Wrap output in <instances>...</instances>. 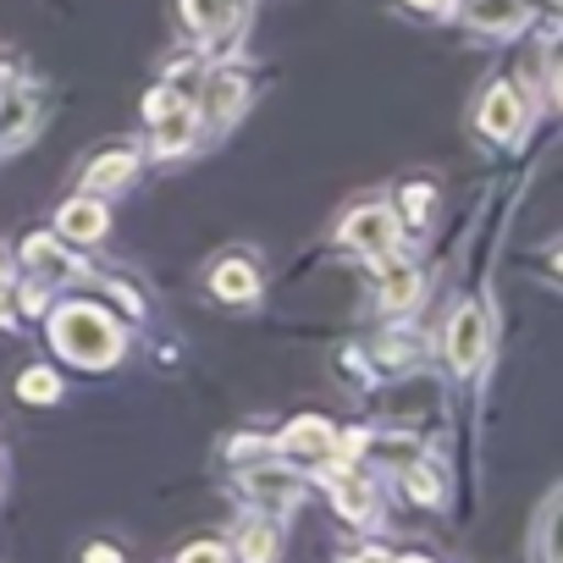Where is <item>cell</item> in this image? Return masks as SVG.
Returning <instances> with one entry per match:
<instances>
[{"label": "cell", "instance_id": "9", "mask_svg": "<svg viewBox=\"0 0 563 563\" xmlns=\"http://www.w3.org/2000/svg\"><path fill=\"white\" fill-rule=\"evenodd\" d=\"M194 128H199V111H194V100H177L166 117H155V150H161V155H177V150H188V144H194Z\"/></svg>", "mask_w": 563, "mask_h": 563}, {"label": "cell", "instance_id": "13", "mask_svg": "<svg viewBox=\"0 0 563 563\" xmlns=\"http://www.w3.org/2000/svg\"><path fill=\"white\" fill-rule=\"evenodd\" d=\"M106 205L100 199H73L62 216H56V227H62V238H78V243H95L100 232H106Z\"/></svg>", "mask_w": 563, "mask_h": 563}, {"label": "cell", "instance_id": "10", "mask_svg": "<svg viewBox=\"0 0 563 563\" xmlns=\"http://www.w3.org/2000/svg\"><path fill=\"white\" fill-rule=\"evenodd\" d=\"M327 486H332V503H338L343 519H371V514H376V497H371V486H365L360 475L327 470Z\"/></svg>", "mask_w": 563, "mask_h": 563}, {"label": "cell", "instance_id": "3", "mask_svg": "<svg viewBox=\"0 0 563 563\" xmlns=\"http://www.w3.org/2000/svg\"><path fill=\"white\" fill-rule=\"evenodd\" d=\"M243 486H249V497L260 503V508H271V514H288L294 503H299V475L294 470H282V464H260V470H249L243 475Z\"/></svg>", "mask_w": 563, "mask_h": 563}, {"label": "cell", "instance_id": "15", "mask_svg": "<svg viewBox=\"0 0 563 563\" xmlns=\"http://www.w3.org/2000/svg\"><path fill=\"white\" fill-rule=\"evenodd\" d=\"M210 288H216L221 299H232V305H238V299H254V294H260V276H254V265H243V260H227V265L210 276Z\"/></svg>", "mask_w": 563, "mask_h": 563}, {"label": "cell", "instance_id": "26", "mask_svg": "<svg viewBox=\"0 0 563 563\" xmlns=\"http://www.w3.org/2000/svg\"><path fill=\"white\" fill-rule=\"evenodd\" d=\"M7 282H12V276H7V265H0V294H7Z\"/></svg>", "mask_w": 563, "mask_h": 563}, {"label": "cell", "instance_id": "4", "mask_svg": "<svg viewBox=\"0 0 563 563\" xmlns=\"http://www.w3.org/2000/svg\"><path fill=\"white\" fill-rule=\"evenodd\" d=\"M481 354H486V316L475 305H464L453 316V332H448V360H453L459 376H470L481 365Z\"/></svg>", "mask_w": 563, "mask_h": 563}, {"label": "cell", "instance_id": "21", "mask_svg": "<svg viewBox=\"0 0 563 563\" xmlns=\"http://www.w3.org/2000/svg\"><path fill=\"white\" fill-rule=\"evenodd\" d=\"M431 205H437V199H431V188H426V183H415V188L404 194V210H409V221H415V227L431 216Z\"/></svg>", "mask_w": 563, "mask_h": 563}, {"label": "cell", "instance_id": "24", "mask_svg": "<svg viewBox=\"0 0 563 563\" xmlns=\"http://www.w3.org/2000/svg\"><path fill=\"white\" fill-rule=\"evenodd\" d=\"M409 7H420V12H431V18H442V12H453V0H409Z\"/></svg>", "mask_w": 563, "mask_h": 563}, {"label": "cell", "instance_id": "8", "mask_svg": "<svg viewBox=\"0 0 563 563\" xmlns=\"http://www.w3.org/2000/svg\"><path fill=\"white\" fill-rule=\"evenodd\" d=\"M519 122H525L519 95H514L508 84H497V89L486 95V106H481V128H486L492 139H514V133H519Z\"/></svg>", "mask_w": 563, "mask_h": 563}, {"label": "cell", "instance_id": "16", "mask_svg": "<svg viewBox=\"0 0 563 563\" xmlns=\"http://www.w3.org/2000/svg\"><path fill=\"white\" fill-rule=\"evenodd\" d=\"M34 106H40V100H34L29 89L0 106V144H23V139H29V128H34Z\"/></svg>", "mask_w": 563, "mask_h": 563}, {"label": "cell", "instance_id": "12", "mask_svg": "<svg viewBox=\"0 0 563 563\" xmlns=\"http://www.w3.org/2000/svg\"><path fill=\"white\" fill-rule=\"evenodd\" d=\"M464 12L486 34H514L525 23V0H464Z\"/></svg>", "mask_w": 563, "mask_h": 563}, {"label": "cell", "instance_id": "5", "mask_svg": "<svg viewBox=\"0 0 563 563\" xmlns=\"http://www.w3.org/2000/svg\"><path fill=\"white\" fill-rule=\"evenodd\" d=\"M276 448H282V453H305V459H332V453H338V431H332L327 420L305 415V420H294L288 431L276 437Z\"/></svg>", "mask_w": 563, "mask_h": 563}, {"label": "cell", "instance_id": "20", "mask_svg": "<svg viewBox=\"0 0 563 563\" xmlns=\"http://www.w3.org/2000/svg\"><path fill=\"white\" fill-rule=\"evenodd\" d=\"M404 486H409V497H415V503H442V481H437L431 470H409V475H404Z\"/></svg>", "mask_w": 563, "mask_h": 563}, {"label": "cell", "instance_id": "23", "mask_svg": "<svg viewBox=\"0 0 563 563\" xmlns=\"http://www.w3.org/2000/svg\"><path fill=\"white\" fill-rule=\"evenodd\" d=\"M84 563H122V552H111V547H89Z\"/></svg>", "mask_w": 563, "mask_h": 563}, {"label": "cell", "instance_id": "2", "mask_svg": "<svg viewBox=\"0 0 563 563\" xmlns=\"http://www.w3.org/2000/svg\"><path fill=\"white\" fill-rule=\"evenodd\" d=\"M343 243L360 249V254L387 260L393 243H398V221H393V210H387V205H365V210H354V216L343 221Z\"/></svg>", "mask_w": 563, "mask_h": 563}, {"label": "cell", "instance_id": "6", "mask_svg": "<svg viewBox=\"0 0 563 563\" xmlns=\"http://www.w3.org/2000/svg\"><path fill=\"white\" fill-rule=\"evenodd\" d=\"M243 100H249L243 73H221V78H210V84H205V106H194V111H205V117H210V128H227V122L243 111Z\"/></svg>", "mask_w": 563, "mask_h": 563}, {"label": "cell", "instance_id": "22", "mask_svg": "<svg viewBox=\"0 0 563 563\" xmlns=\"http://www.w3.org/2000/svg\"><path fill=\"white\" fill-rule=\"evenodd\" d=\"M177 563H227V552H221L216 541H199V547H188Z\"/></svg>", "mask_w": 563, "mask_h": 563}, {"label": "cell", "instance_id": "17", "mask_svg": "<svg viewBox=\"0 0 563 563\" xmlns=\"http://www.w3.org/2000/svg\"><path fill=\"white\" fill-rule=\"evenodd\" d=\"M128 177H133V155L128 150H111V155H100L89 166V188H122Z\"/></svg>", "mask_w": 563, "mask_h": 563}, {"label": "cell", "instance_id": "27", "mask_svg": "<svg viewBox=\"0 0 563 563\" xmlns=\"http://www.w3.org/2000/svg\"><path fill=\"white\" fill-rule=\"evenodd\" d=\"M404 563H431V558H404Z\"/></svg>", "mask_w": 563, "mask_h": 563}, {"label": "cell", "instance_id": "19", "mask_svg": "<svg viewBox=\"0 0 563 563\" xmlns=\"http://www.w3.org/2000/svg\"><path fill=\"white\" fill-rule=\"evenodd\" d=\"M18 393H23L29 404H56V398H62V382H56L51 371H23V376H18Z\"/></svg>", "mask_w": 563, "mask_h": 563}, {"label": "cell", "instance_id": "14", "mask_svg": "<svg viewBox=\"0 0 563 563\" xmlns=\"http://www.w3.org/2000/svg\"><path fill=\"white\" fill-rule=\"evenodd\" d=\"M415 299H420V271L415 265H387L382 271V310L387 316H404Z\"/></svg>", "mask_w": 563, "mask_h": 563}, {"label": "cell", "instance_id": "18", "mask_svg": "<svg viewBox=\"0 0 563 563\" xmlns=\"http://www.w3.org/2000/svg\"><path fill=\"white\" fill-rule=\"evenodd\" d=\"M271 552H276V530L260 519V525H243V536H238V558L243 563H271Z\"/></svg>", "mask_w": 563, "mask_h": 563}, {"label": "cell", "instance_id": "1", "mask_svg": "<svg viewBox=\"0 0 563 563\" xmlns=\"http://www.w3.org/2000/svg\"><path fill=\"white\" fill-rule=\"evenodd\" d=\"M51 343H56L67 360L89 365V371H106V365L122 354L117 321H111L106 310H95V305H62V310L51 316Z\"/></svg>", "mask_w": 563, "mask_h": 563}, {"label": "cell", "instance_id": "11", "mask_svg": "<svg viewBox=\"0 0 563 563\" xmlns=\"http://www.w3.org/2000/svg\"><path fill=\"white\" fill-rule=\"evenodd\" d=\"M183 18L199 40H216L238 23V0H183Z\"/></svg>", "mask_w": 563, "mask_h": 563}, {"label": "cell", "instance_id": "7", "mask_svg": "<svg viewBox=\"0 0 563 563\" xmlns=\"http://www.w3.org/2000/svg\"><path fill=\"white\" fill-rule=\"evenodd\" d=\"M23 265L40 271V282H67V276L84 271V260H73L56 238H29V243H23Z\"/></svg>", "mask_w": 563, "mask_h": 563}, {"label": "cell", "instance_id": "25", "mask_svg": "<svg viewBox=\"0 0 563 563\" xmlns=\"http://www.w3.org/2000/svg\"><path fill=\"white\" fill-rule=\"evenodd\" d=\"M349 563H393V558H387V552H354Z\"/></svg>", "mask_w": 563, "mask_h": 563}]
</instances>
